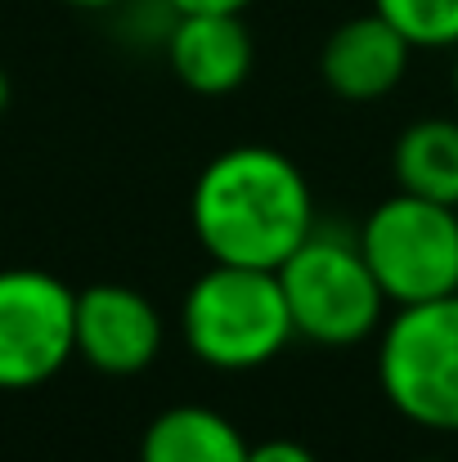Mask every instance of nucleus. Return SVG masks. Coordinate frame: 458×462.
I'll use <instances>...</instances> for the list:
<instances>
[{
	"label": "nucleus",
	"mask_w": 458,
	"mask_h": 462,
	"mask_svg": "<svg viewBox=\"0 0 458 462\" xmlns=\"http://www.w3.org/2000/svg\"><path fill=\"white\" fill-rule=\"evenodd\" d=\"M189 220L211 261L279 270L314 234V198L288 153L238 144L202 166Z\"/></svg>",
	"instance_id": "obj_1"
},
{
	"label": "nucleus",
	"mask_w": 458,
	"mask_h": 462,
	"mask_svg": "<svg viewBox=\"0 0 458 462\" xmlns=\"http://www.w3.org/2000/svg\"><path fill=\"white\" fill-rule=\"evenodd\" d=\"M180 337L193 359L220 373H248L270 364L297 337L275 270L220 265L193 279L180 306Z\"/></svg>",
	"instance_id": "obj_2"
},
{
	"label": "nucleus",
	"mask_w": 458,
	"mask_h": 462,
	"mask_svg": "<svg viewBox=\"0 0 458 462\" xmlns=\"http://www.w3.org/2000/svg\"><path fill=\"white\" fill-rule=\"evenodd\" d=\"M378 382L400 418L458 436V292L396 306L378 341Z\"/></svg>",
	"instance_id": "obj_3"
},
{
	"label": "nucleus",
	"mask_w": 458,
	"mask_h": 462,
	"mask_svg": "<svg viewBox=\"0 0 458 462\" xmlns=\"http://www.w3.org/2000/svg\"><path fill=\"white\" fill-rule=\"evenodd\" d=\"M355 243L391 306L458 292V207L400 189L364 216Z\"/></svg>",
	"instance_id": "obj_4"
},
{
	"label": "nucleus",
	"mask_w": 458,
	"mask_h": 462,
	"mask_svg": "<svg viewBox=\"0 0 458 462\" xmlns=\"http://www.w3.org/2000/svg\"><path fill=\"white\" fill-rule=\"evenodd\" d=\"M275 274L297 337L314 346H360L382 328L387 292L378 288L360 243L310 234Z\"/></svg>",
	"instance_id": "obj_5"
},
{
	"label": "nucleus",
	"mask_w": 458,
	"mask_h": 462,
	"mask_svg": "<svg viewBox=\"0 0 458 462\" xmlns=\"http://www.w3.org/2000/svg\"><path fill=\"white\" fill-rule=\"evenodd\" d=\"M77 292L45 270H0V391L45 386L72 355Z\"/></svg>",
	"instance_id": "obj_6"
},
{
	"label": "nucleus",
	"mask_w": 458,
	"mask_h": 462,
	"mask_svg": "<svg viewBox=\"0 0 458 462\" xmlns=\"http://www.w3.org/2000/svg\"><path fill=\"white\" fill-rule=\"evenodd\" d=\"M77 355L108 377L145 373L162 350V314L145 292L126 283H95L77 292L72 319Z\"/></svg>",
	"instance_id": "obj_7"
},
{
	"label": "nucleus",
	"mask_w": 458,
	"mask_h": 462,
	"mask_svg": "<svg viewBox=\"0 0 458 462\" xmlns=\"http://www.w3.org/2000/svg\"><path fill=\"white\" fill-rule=\"evenodd\" d=\"M409 54L414 45L378 9H369L328 32L319 50V77L346 104H378L405 81Z\"/></svg>",
	"instance_id": "obj_8"
},
{
	"label": "nucleus",
	"mask_w": 458,
	"mask_h": 462,
	"mask_svg": "<svg viewBox=\"0 0 458 462\" xmlns=\"http://www.w3.org/2000/svg\"><path fill=\"white\" fill-rule=\"evenodd\" d=\"M166 59L184 90L193 95H234L257 59L243 14H175L166 32Z\"/></svg>",
	"instance_id": "obj_9"
},
{
	"label": "nucleus",
	"mask_w": 458,
	"mask_h": 462,
	"mask_svg": "<svg viewBox=\"0 0 458 462\" xmlns=\"http://www.w3.org/2000/svg\"><path fill=\"white\" fill-rule=\"evenodd\" d=\"M248 449L252 445L225 413L207 404H175L145 427L140 462H248Z\"/></svg>",
	"instance_id": "obj_10"
},
{
	"label": "nucleus",
	"mask_w": 458,
	"mask_h": 462,
	"mask_svg": "<svg viewBox=\"0 0 458 462\" xmlns=\"http://www.w3.org/2000/svg\"><path fill=\"white\" fill-rule=\"evenodd\" d=\"M391 166L405 193L458 207V117H423L405 126Z\"/></svg>",
	"instance_id": "obj_11"
},
{
	"label": "nucleus",
	"mask_w": 458,
	"mask_h": 462,
	"mask_svg": "<svg viewBox=\"0 0 458 462\" xmlns=\"http://www.w3.org/2000/svg\"><path fill=\"white\" fill-rule=\"evenodd\" d=\"M373 9L414 50H454L458 45V0H373Z\"/></svg>",
	"instance_id": "obj_12"
},
{
	"label": "nucleus",
	"mask_w": 458,
	"mask_h": 462,
	"mask_svg": "<svg viewBox=\"0 0 458 462\" xmlns=\"http://www.w3.org/2000/svg\"><path fill=\"white\" fill-rule=\"evenodd\" d=\"M248 462H319L302 440H261L248 449Z\"/></svg>",
	"instance_id": "obj_13"
},
{
	"label": "nucleus",
	"mask_w": 458,
	"mask_h": 462,
	"mask_svg": "<svg viewBox=\"0 0 458 462\" xmlns=\"http://www.w3.org/2000/svg\"><path fill=\"white\" fill-rule=\"evenodd\" d=\"M171 14H243L252 0H166Z\"/></svg>",
	"instance_id": "obj_14"
},
{
	"label": "nucleus",
	"mask_w": 458,
	"mask_h": 462,
	"mask_svg": "<svg viewBox=\"0 0 458 462\" xmlns=\"http://www.w3.org/2000/svg\"><path fill=\"white\" fill-rule=\"evenodd\" d=\"M77 9H113V5H126V0H68Z\"/></svg>",
	"instance_id": "obj_15"
},
{
	"label": "nucleus",
	"mask_w": 458,
	"mask_h": 462,
	"mask_svg": "<svg viewBox=\"0 0 458 462\" xmlns=\"http://www.w3.org/2000/svg\"><path fill=\"white\" fill-rule=\"evenodd\" d=\"M5 104H9V77H5V68H0V113H5Z\"/></svg>",
	"instance_id": "obj_16"
},
{
	"label": "nucleus",
	"mask_w": 458,
	"mask_h": 462,
	"mask_svg": "<svg viewBox=\"0 0 458 462\" xmlns=\"http://www.w3.org/2000/svg\"><path fill=\"white\" fill-rule=\"evenodd\" d=\"M454 99H458V45H454Z\"/></svg>",
	"instance_id": "obj_17"
},
{
	"label": "nucleus",
	"mask_w": 458,
	"mask_h": 462,
	"mask_svg": "<svg viewBox=\"0 0 458 462\" xmlns=\"http://www.w3.org/2000/svg\"><path fill=\"white\" fill-rule=\"evenodd\" d=\"M418 462H441V458H418Z\"/></svg>",
	"instance_id": "obj_18"
}]
</instances>
